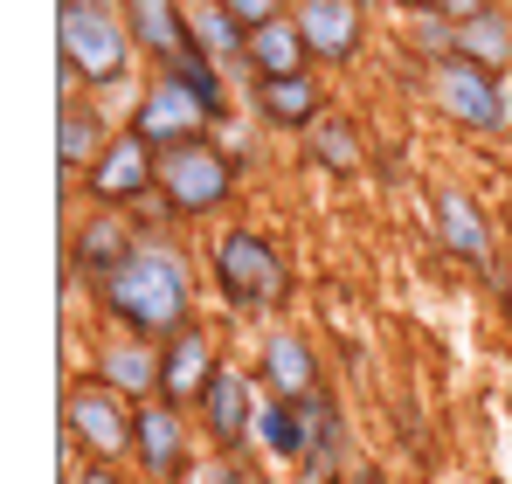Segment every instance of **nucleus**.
Returning a JSON list of instances; mask_svg holds the SVG:
<instances>
[{
    "label": "nucleus",
    "mask_w": 512,
    "mask_h": 484,
    "mask_svg": "<svg viewBox=\"0 0 512 484\" xmlns=\"http://www.w3.org/2000/svg\"><path fill=\"white\" fill-rule=\"evenodd\" d=\"M90 291H97V312L118 332L160 346V339H173L180 325L194 319V256L173 236H139L132 256L118 270H104Z\"/></svg>",
    "instance_id": "nucleus-1"
},
{
    "label": "nucleus",
    "mask_w": 512,
    "mask_h": 484,
    "mask_svg": "<svg viewBox=\"0 0 512 484\" xmlns=\"http://www.w3.org/2000/svg\"><path fill=\"white\" fill-rule=\"evenodd\" d=\"M56 56H63V90H125L139 42L125 28L118 0H63L56 7Z\"/></svg>",
    "instance_id": "nucleus-2"
},
{
    "label": "nucleus",
    "mask_w": 512,
    "mask_h": 484,
    "mask_svg": "<svg viewBox=\"0 0 512 484\" xmlns=\"http://www.w3.org/2000/svg\"><path fill=\"white\" fill-rule=\"evenodd\" d=\"M208 277H215V298L236 319H270V312L291 305V263L250 222H222L208 236Z\"/></svg>",
    "instance_id": "nucleus-3"
},
{
    "label": "nucleus",
    "mask_w": 512,
    "mask_h": 484,
    "mask_svg": "<svg viewBox=\"0 0 512 484\" xmlns=\"http://www.w3.org/2000/svg\"><path fill=\"white\" fill-rule=\"evenodd\" d=\"M236 180H243V166L215 139H187V146L160 153V208L173 222H215L236 208Z\"/></svg>",
    "instance_id": "nucleus-4"
},
{
    "label": "nucleus",
    "mask_w": 512,
    "mask_h": 484,
    "mask_svg": "<svg viewBox=\"0 0 512 484\" xmlns=\"http://www.w3.org/2000/svg\"><path fill=\"white\" fill-rule=\"evenodd\" d=\"M423 77H429L436 111H443L457 132H471V139H499V132H512V118H506V77H499V70L471 63V56H443V63H429Z\"/></svg>",
    "instance_id": "nucleus-5"
},
{
    "label": "nucleus",
    "mask_w": 512,
    "mask_h": 484,
    "mask_svg": "<svg viewBox=\"0 0 512 484\" xmlns=\"http://www.w3.org/2000/svg\"><path fill=\"white\" fill-rule=\"evenodd\" d=\"M132 408L118 388H104L97 374L63 388V436L84 443L90 464H132Z\"/></svg>",
    "instance_id": "nucleus-6"
},
{
    "label": "nucleus",
    "mask_w": 512,
    "mask_h": 484,
    "mask_svg": "<svg viewBox=\"0 0 512 484\" xmlns=\"http://www.w3.org/2000/svg\"><path fill=\"white\" fill-rule=\"evenodd\" d=\"M160 194V146H146L132 125L104 146V160L84 173V201L90 208H118V215H139L146 201Z\"/></svg>",
    "instance_id": "nucleus-7"
},
{
    "label": "nucleus",
    "mask_w": 512,
    "mask_h": 484,
    "mask_svg": "<svg viewBox=\"0 0 512 484\" xmlns=\"http://www.w3.org/2000/svg\"><path fill=\"white\" fill-rule=\"evenodd\" d=\"M429 236L443 242V256L471 263L478 277L499 270V229H492L485 201H478L471 187H457V180H436V187H429Z\"/></svg>",
    "instance_id": "nucleus-8"
},
{
    "label": "nucleus",
    "mask_w": 512,
    "mask_h": 484,
    "mask_svg": "<svg viewBox=\"0 0 512 484\" xmlns=\"http://www.w3.org/2000/svg\"><path fill=\"white\" fill-rule=\"evenodd\" d=\"M132 464L153 484H187L194 478V422L173 402H139L132 408Z\"/></svg>",
    "instance_id": "nucleus-9"
},
{
    "label": "nucleus",
    "mask_w": 512,
    "mask_h": 484,
    "mask_svg": "<svg viewBox=\"0 0 512 484\" xmlns=\"http://www.w3.org/2000/svg\"><path fill=\"white\" fill-rule=\"evenodd\" d=\"M146 146H160V153H173V146H187V139H208L215 132V118H208V104L187 90L180 77H167V70H153L146 77V90H139V104H132V118H125Z\"/></svg>",
    "instance_id": "nucleus-10"
},
{
    "label": "nucleus",
    "mask_w": 512,
    "mask_h": 484,
    "mask_svg": "<svg viewBox=\"0 0 512 484\" xmlns=\"http://www.w3.org/2000/svg\"><path fill=\"white\" fill-rule=\"evenodd\" d=\"M222 374V346L201 319H187L173 339H160V402L173 408H201L208 381Z\"/></svg>",
    "instance_id": "nucleus-11"
},
{
    "label": "nucleus",
    "mask_w": 512,
    "mask_h": 484,
    "mask_svg": "<svg viewBox=\"0 0 512 484\" xmlns=\"http://www.w3.org/2000/svg\"><path fill=\"white\" fill-rule=\"evenodd\" d=\"M291 21H298L312 63H326V70L360 63V49H367V7L360 0H291Z\"/></svg>",
    "instance_id": "nucleus-12"
},
{
    "label": "nucleus",
    "mask_w": 512,
    "mask_h": 484,
    "mask_svg": "<svg viewBox=\"0 0 512 484\" xmlns=\"http://www.w3.org/2000/svg\"><path fill=\"white\" fill-rule=\"evenodd\" d=\"M256 415H263V402H256V388H250V374H243V367H222V374L208 381L201 408H194L201 436H208L222 457H243V450H250Z\"/></svg>",
    "instance_id": "nucleus-13"
},
{
    "label": "nucleus",
    "mask_w": 512,
    "mask_h": 484,
    "mask_svg": "<svg viewBox=\"0 0 512 484\" xmlns=\"http://www.w3.org/2000/svg\"><path fill=\"white\" fill-rule=\"evenodd\" d=\"M118 132L104 125V111L77 97V90H63V104H56V166H63V180H84L90 166L104 160V146H111Z\"/></svg>",
    "instance_id": "nucleus-14"
},
{
    "label": "nucleus",
    "mask_w": 512,
    "mask_h": 484,
    "mask_svg": "<svg viewBox=\"0 0 512 484\" xmlns=\"http://www.w3.org/2000/svg\"><path fill=\"white\" fill-rule=\"evenodd\" d=\"M250 104H256V118L270 125V132H312L319 118H326V83L312 77V70H298V77H263L250 90Z\"/></svg>",
    "instance_id": "nucleus-15"
},
{
    "label": "nucleus",
    "mask_w": 512,
    "mask_h": 484,
    "mask_svg": "<svg viewBox=\"0 0 512 484\" xmlns=\"http://www.w3.org/2000/svg\"><path fill=\"white\" fill-rule=\"evenodd\" d=\"M90 374L104 388H118L125 402H153L160 395V346L153 339H132V332H111L90 360Z\"/></svg>",
    "instance_id": "nucleus-16"
},
{
    "label": "nucleus",
    "mask_w": 512,
    "mask_h": 484,
    "mask_svg": "<svg viewBox=\"0 0 512 484\" xmlns=\"http://www.w3.org/2000/svg\"><path fill=\"white\" fill-rule=\"evenodd\" d=\"M256 381H263L277 402L319 395V346H312L305 332H270L263 353H256Z\"/></svg>",
    "instance_id": "nucleus-17"
},
{
    "label": "nucleus",
    "mask_w": 512,
    "mask_h": 484,
    "mask_svg": "<svg viewBox=\"0 0 512 484\" xmlns=\"http://www.w3.org/2000/svg\"><path fill=\"white\" fill-rule=\"evenodd\" d=\"M118 7H125V28H132V42L153 70H167L173 56L194 49L187 42V0H118Z\"/></svg>",
    "instance_id": "nucleus-18"
},
{
    "label": "nucleus",
    "mask_w": 512,
    "mask_h": 484,
    "mask_svg": "<svg viewBox=\"0 0 512 484\" xmlns=\"http://www.w3.org/2000/svg\"><path fill=\"white\" fill-rule=\"evenodd\" d=\"M146 236V229H132V215H118V208H90L84 222L70 229V263H84V277L97 284L104 270H118L125 256H132V242Z\"/></svg>",
    "instance_id": "nucleus-19"
},
{
    "label": "nucleus",
    "mask_w": 512,
    "mask_h": 484,
    "mask_svg": "<svg viewBox=\"0 0 512 484\" xmlns=\"http://www.w3.org/2000/svg\"><path fill=\"white\" fill-rule=\"evenodd\" d=\"M298 464H305V478H319V484H333L346 464V415L326 388L305 395V457Z\"/></svg>",
    "instance_id": "nucleus-20"
},
{
    "label": "nucleus",
    "mask_w": 512,
    "mask_h": 484,
    "mask_svg": "<svg viewBox=\"0 0 512 484\" xmlns=\"http://www.w3.org/2000/svg\"><path fill=\"white\" fill-rule=\"evenodd\" d=\"M243 70L256 83L263 77H298V70H312V49H305V35H298V21L284 14V21H263L250 28V42H243Z\"/></svg>",
    "instance_id": "nucleus-21"
},
{
    "label": "nucleus",
    "mask_w": 512,
    "mask_h": 484,
    "mask_svg": "<svg viewBox=\"0 0 512 484\" xmlns=\"http://www.w3.org/2000/svg\"><path fill=\"white\" fill-rule=\"evenodd\" d=\"M187 42H194L201 56H215V63H243L250 28H243L222 0H187Z\"/></svg>",
    "instance_id": "nucleus-22"
},
{
    "label": "nucleus",
    "mask_w": 512,
    "mask_h": 484,
    "mask_svg": "<svg viewBox=\"0 0 512 484\" xmlns=\"http://www.w3.org/2000/svg\"><path fill=\"white\" fill-rule=\"evenodd\" d=\"M457 56H471V63H485V70H512V14L492 0V7H478L471 21H457Z\"/></svg>",
    "instance_id": "nucleus-23"
},
{
    "label": "nucleus",
    "mask_w": 512,
    "mask_h": 484,
    "mask_svg": "<svg viewBox=\"0 0 512 484\" xmlns=\"http://www.w3.org/2000/svg\"><path fill=\"white\" fill-rule=\"evenodd\" d=\"M305 160L346 180V173H360V160H367V139H360V125H353L346 111H326V118L305 132Z\"/></svg>",
    "instance_id": "nucleus-24"
},
{
    "label": "nucleus",
    "mask_w": 512,
    "mask_h": 484,
    "mask_svg": "<svg viewBox=\"0 0 512 484\" xmlns=\"http://www.w3.org/2000/svg\"><path fill=\"white\" fill-rule=\"evenodd\" d=\"M256 443L277 457V464H298L305 457V402H263V415H256Z\"/></svg>",
    "instance_id": "nucleus-25"
},
{
    "label": "nucleus",
    "mask_w": 512,
    "mask_h": 484,
    "mask_svg": "<svg viewBox=\"0 0 512 484\" xmlns=\"http://www.w3.org/2000/svg\"><path fill=\"white\" fill-rule=\"evenodd\" d=\"M167 77L187 83V90H194V97L208 104V118H215V125L229 118V83H222V63H215V56L187 49V56H173V63H167Z\"/></svg>",
    "instance_id": "nucleus-26"
},
{
    "label": "nucleus",
    "mask_w": 512,
    "mask_h": 484,
    "mask_svg": "<svg viewBox=\"0 0 512 484\" xmlns=\"http://www.w3.org/2000/svg\"><path fill=\"white\" fill-rule=\"evenodd\" d=\"M187 484H256V471H250V464H236V457H222V450H215L208 464H194V478H187Z\"/></svg>",
    "instance_id": "nucleus-27"
},
{
    "label": "nucleus",
    "mask_w": 512,
    "mask_h": 484,
    "mask_svg": "<svg viewBox=\"0 0 512 484\" xmlns=\"http://www.w3.org/2000/svg\"><path fill=\"white\" fill-rule=\"evenodd\" d=\"M222 7H229L243 28H263V21H284V14H291V0H222Z\"/></svg>",
    "instance_id": "nucleus-28"
},
{
    "label": "nucleus",
    "mask_w": 512,
    "mask_h": 484,
    "mask_svg": "<svg viewBox=\"0 0 512 484\" xmlns=\"http://www.w3.org/2000/svg\"><path fill=\"white\" fill-rule=\"evenodd\" d=\"M77 484H132V478H125V464H84Z\"/></svg>",
    "instance_id": "nucleus-29"
},
{
    "label": "nucleus",
    "mask_w": 512,
    "mask_h": 484,
    "mask_svg": "<svg viewBox=\"0 0 512 484\" xmlns=\"http://www.w3.org/2000/svg\"><path fill=\"white\" fill-rule=\"evenodd\" d=\"M478 7H492V0H436V14H443V21H471Z\"/></svg>",
    "instance_id": "nucleus-30"
},
{
    "label": "nucleus",
    "mask_w": 512,
    "mask_h": 484,
    "mask_svg": "<svg viewBox=\"0 0 512 484\" xmlns=\"http://www.w3.org/2000/svg\"><path fill=\"white\" fill-rule=\"evenodd\" d=\"M402 7H416V14H436V0H402Z\"/></svg>",
    "instance_id": "nucleus-31"
},
{
    "label": "nucleus",
    "mask_w": 512,
    "mask_h": 484,
    "mask_svg": "<svg viewBox=\"0 0 512 484\" xmlns=\"http://www.w3.org/2000/svg\"><path fill=\"white\" fill-rule=\"evenodd\" d=\"M506 118H512V70H506Z\"/></svg>",
    "instance_id": "nucleus-32"
},
{
    "label": "nucleus",
    "mask_w": 512,
    "mask_h": 484,
    "mask_svg": "<svg viewBox=\"0 0 512 484\" xmlns=\"http://www.w3.org/2000/svg\"><path fill=\"white\" fill-rule=\"evenodd\" d=\"M506 305H512V263H506Z\"/></svg>",
    "instance_id": "nucleus-33"
}]
</instances>
